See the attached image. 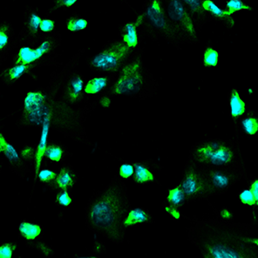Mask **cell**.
<instances>
[{
  "label": "cell",
  "instance_id": "7a4b0ae2",
  "mask_svg": "<svg viewBox=\"0 0 258 258\" xmlns=\"http://www.w3.org/2000/svg\"><path fill=\"white\" fill-rule=\"evenodd\" d=\"M188 241L205 258H258V227L220 220L216 214L187 216Z\"/></svg>",
  "mask_w": 258,
  "mask_h": 258
},
{
  "label": "cell",
  "instance_id": "74e56055",
  "mask_svg": "<svg viewBox=\"0 0 258 258\" xmlns=\"http://www.w3.org/2000/svg\"><path fill=\"white\" fill-rule=\"evenodd\" d=\"M212 206V205H211ZM214 213L216 214V216L222 221L224 222H234L235 219V214L232 210H230L228 207L223 206L221 209H216L215 207L212 206Z\"/></svg>",
  "mask_w": 258,
  "mask_h": 258
},
{
  "label": "cell",
  "instance_id": "6da1fadb",
  "mask_svg": "<svg viewBox=\"0 0 258 258\" xmlns=\"http://www.w3.org/2000/svg\"><path fill=\"white\" fill-rule=\"evenodd\" d=\"M85 49L75 53L62 69L52 72L46 87L27 91L22 107L8 116L20 113L18 128H40L49 126L64 137L93 147L85 130L81 104L87 81L77 68Z\"/></svg>",
  "mask_w": 258,
  "mask_h": 258
},
{
  "label": "cell",
  "instance_id": "8992f818",
  "mask_svg": "<svg viewBox=\"0 0 258 258\" xmlns=\"http://www.w3.org/2000/svg\"><path fill=\"white\" fill-rule=\"evenodd\" d=\"M129 7L136 14L134 21L142 42L146 38H149L154 42H159V39L162 38L174 48L182 49L166 14L163 0H144L141 11Z\"/></svg>",
  "mask_w": 258,
  "mask_h": 258
},
{
  "label": "cell",
  "instance_id": "5bb4252c",
  "mask_svg": "<svg viewBox=\"0 0 258 258\" xmlns=\"http://www.w3.org/2000/svg\"><path fill=\"white\" fill-rule=\"evenodd\" d=\"M0 157L7 160L11 171L21 179H26V174L32 173L29 166L23 161L2 130L0 131Z\"/></svg>",
  "mask_w": 258,
  "mask_h": 258
},
{
  "label": "cell",
  "instance_id": "ffe728a7",
  "mask_svg": "<svg viewBox=\"0 0 258 258\" xmlns=\"http://www.w3.org/2000/svg\"><path fill=\"white\" fill-rule=\"evenodd\" d=\"M204 9L210 19V22H220L223 24L229 31L235 28L236 20L235 17L229 12L224 10L218 6L216 0H204Z\"/></svg>",
  "mask_w": 258,
  "mask_h": 258
},
{
  "label": "cell",
  "instance_id": "44dd1931",
  "mask_svg": "<svg viewBox=\"0 0 258 258\" xmlns=\"http://www.w3.org/2000/svg\"><path fill=\"white\" fill-rule=\"evenodd\" d=\"M15 30L13 24L3 20L0 22V60L5 63L14 51Z\"/></svg>",
  "mask_w": 258,
  "mask_h": 258
},
{
  "label": "cell",
  "instance_id": "5b68a950",
  "mask_svg": "<svg viewBox=\"0 0 258 258\" xmlns=\"http://www.w3.org/2000/svg\"><path fill=\"white\" fill-rule=\"evenodd\" d=\"M188 158L209 168L239 170L248 183L245 161L242 157L239 137L236 136L229 140L209 138L198 142L191 147Z\"/></svg>",
  "mask_w": 258,
  "mask_h": 258
},
{
  "label": "cell",
  "instance_id": "e575fe53",
  "mask_svg": "<svg viewBox=\"0 0 258 258\" xmlns=\"http://www.w3.org/2000/svg\"><path fill=\"white\" fill-rule=\"evenodd\" d=\"M79 0H52V7L46 11L44 17H50L51 14L59 10H69L75 6Z\"/></svg>",
  "mask_w": 258,
  "mask_h": 258
},
{
  "label": "cell",
  "instance_id": "2e32d148",
  "mask_svg": "<svg viewBox=\"0 0 258 258\" xmlns=\"http://www.w3.org/2000/svg\"><path fill=\"white\" fill-rule=\"evenodd\" d=\"M71 156H73V153L68 149V146L58 141L47 139L44 146L40 168H44L47 163L59 164Z\"/></svg>",
  "mask_w": 258,
  "mask_h": 258
},
{
  "label": "cell",
  "instance_id": "1f68e13d",
  "mask_svg": "<svg viewBox=\"0 0 258 258\" xmlns=\"http://www.w3.org/2000/svg\"><path fill=\"white\" fill-rule=\"evenodd\" d=\"M222 8L229 12L233 16L242 12L254 11L253 7L246 3V0H226Z\"/></svg>",
  "mask_w": 258,
  "mask_h": 258
},
{
  "label": "cell",
  "instance_id": "b9f144b4",
  "mask_svg": "<svg viewBox=\"0 0 258 258\" xmlns=\"http://www.w3.org/2000/svg\"><path fill=\"white\" fill-rule=\"evenodd\" d=\"M247 187L249 190L251 191L253 196L255 197V201H258V176L250 174L248 177Z\"/></svg>",
  "mask_w": 258,
  "mask_h": 258
},
{
  "label": "cell",
  "instance_id": "7bdbcfd3",
  "mask_svg": "<svg viewBox=\"0 0 258 258\" xmlns=\"http://www.w3.org/2000/svg\"><path fill=\"white\" fill-rule=\"evenodd\" d=\"M2 168H3V163H2V158L0 157V172L2 170Z\"/></svg>",
  "mask_w": 258,
  "mask_h": 258
},
{
  "label": "cell",
  "instance_id": "603a6c76",
  "mask_svg": "<svg viewBox=\"0 0 258 258\" xmlns=\"http://www.w3.org/2000/svg\"><path fill=\"white\" fill-rule=\"evenodd\" d=\"M228 103H229L230 111L229 115L232 119L233 125L235 130L237 129L239 119L243 115V113L249 108L248 106L246 105L245 102L242 100L240 96V93L236 87H233L229 90L228 94Z\"/></svg>",
  "mask_w": 258,
  "mask_h": 258
},
{
  "label": "cell",
  "instance_id": "60d3db41",
  "mask_svg": "<svg viewBox=\"0 0 258 258\" xmlns=\"http://www.w3.org/2000/svg\"><path fill=\"white\" fill-rule=\"evenodd\" d=\"M36 249L45 258L52 257V255H54V249L52 248V246L49 245L47 242L43 241L40 242Z\"/></svg>",
  "mask_w": 258,
  "mask_h": 258
},
{
  "label": "cell",
  "instance_id": "cb8c5ba5",
  "mask_svg": "<svg viewBox=\"0 0 258 258\" xmlns=\"http://www.w3.org/2000/svg\"><path fill=\"white\" fill-rule=\"evenodd\" d=\"M182 2L197 28L202 31L205 24L210 22V19L204 9V0H182Z\"/></svg>",
  "mask_w": 258,
  "mask_h": 258
},
{
  "label": "cell",
  "instance_id": "7402d4cb",
  "mask_svg": "<svg viewBox=\"0 0 258 258\" xmlns=\"http://www.w3.org/2000/svg\"><path fill=\"white\" fill-rule=\"evenodd\" d=\"M240 133L248 138L258 136V111L248 108L239 119L235 136L239 137Z\"/></svg>",
  "mask_w": 258,
  "mask_h": 258
},
{
  "label": "cell",
  "instance_id": "9a60e30c",
  "mask_svg": "<svg viewBox=\"0 0 258 258\" xmlns=\"http://www.w3.org/2000/svg\"><path fill=\"white\" fill-rule=\"evenodd\" d=\"M135 167L134 180L137 186H147L150 184H157L161 186V182L155 176V171H161L163 167L155 160L149 159L143 161H131Z\"/></svg>",
  "mask_w": 258,
  "mask_h": 258
},
{
  "label": "cell",
  "instance_id": "484cf974",
  "mask_svg": "<svg viewBox=\"0 0 258 258\" xmlns=\"http://www.w3.org/2000/svg\"><path fill=\"white\" fill-rule=\"evenodd\" d=\"M119 39L125 43L129 48L136 49L142 42L140 40L139 35L136 29V23L133 21L122 23L118 26Z\"/></svg>",
  "mask_w": 258,
  "mask_h": 258
},
{
  "label": "cell",
  "instance_id": "d6986e66",
  "mask_svg": "<svg viewBox=\"0 0 258 258\" xmlns=\"http://www.w3.org/2000/svg\"><path fill=\"white\" fill-rule=\"evenodd\" d=\"M23 76L31 77L34 81H39V75H36L25 64H11L2 68L0 71V81L9 87L16 84Z\"/></svg>",
  "mask_w": 258,
  "mask_h": 258
},
{
  "label": "cell",
  "instance_id": "4dcf8cb0",
  "mask_svg": "<svg viewBox=\"0 0 258 258\" xmlns=\"http://www.w3.org/2000/svg\"><path fill=\"white\" fill-rule=\"evenodd\" d=\"M67 30L71 33H77L86 29L89 26V22L81 14L74 12L66 20Z\"/></svg>",
  "mask_w": 258,
  "mask_h": 258
},
{
  "label": "cell",
  "instance_id": "3957f363",
  "mask_svg": "<svg viewBox=\"0 0 258 258\" xmlns=\"http://www.w3.org/2000/svg\"><path fill=\"white\" fill-rule=\"evenodd\" d=\"M132 210L126 184L115 174L107 187L94 192L85 207L86 226L115 244L125 241L124 222Z\"/></svg>",
  "mask_w": 258,
  "mask_h": 258
},
{
  "label": "cell",
  "instance_id": "4fadbf2b",
  "mask_svg": "<svg viewBox=\"0 0 258 258\" xmlns=\"http://www.w3.org/2000/svg\"><path fill=\"white\" fill-rule=\"evenodd\" d=\"M109 85V75H100L99 77L91 78L84 89V98L81 104L83 120L86 121L97 107Z\"/></svg>",
  "mask_w": 258,
  "mask_h": 258
},
{
  "label": "cell",
  "instance_id": "ba28073f",
  "mask_svg": "<svg viewBox=\"0 0 258 258\" xmlns=\"http://www.w3.org/2000/svg\"><path fill=\"white\" fill-rule=\"evenodd\" d=\"M136 49L129 48L120 39L109 40L94 56L86 57L91 71L99 75H113Z\"/></svg>",
  "mask_w": 258,
  "mask_h": 258
},
{
  "label": "cell",
  "instance_id": "d590c367",
  "mask_svg": "<svg viewBox=\"0 0 258 258\" xmlns=\"http://www.w3.org/2000/svg\"><path fill=\"white\" fill-rule=\"evenodd\" d=\"M19 248L18 242H4L0 243V258L13 257Z\"/></svg>",
  "mask_w": 258,
  "mask_h": 258
},
{
  "label": "cell",
  "instance_id": "d6a6232c",
  "mask_svg": "<svg viewBox=\"0 0 258 258\" xmlns=\"http://www.w3.org/2000/svg\"><path fill=\"white\" fill-rule=\"evenodd\" d=\"M71 191L69 189L55 191L54 196H53V202H54L55 205L62 210L70 209L72 205L75 203Z\"/></svg>",
  "mask_w": 258,
  "mask_h": 258
},
{
  "label": "cell",
  "instance_id": "83f0119b",
  "mask_svg": "<svg viewBox=\"0 0 258 258\" xmlns=\"http://www.w3.org/2000/svg\"><path fill=\"white\" fill-rule=\"evenodd\" d=\"M39 144L35 143V144H28L26 143L25 145L23 146L22 148L20 149L19 154H20L23 161L26 162V164L30 166L32 165L33 167V171H34V176L37 174V168H38V156L39 155Z\"/></svg>",
  "mask_w": 258,
  "mask_h": 258
},
{
  "label": "cell",
  "instance_id": "8d00e7d4",
  "mask_svg": "<svg viewBox=\"0 0 258 258\" xmlns=\"http://www.w3.org/2000/svg\"><path fill=\"white\" fill-rule=\"evenodd\" d=\"M55 174H56V172L51 171L49 169L44 168V169H40L39 171H38L34 179L36 178V180L39 181V183L47 187L49 184L54 180Z\"/></svg>",
  "mask_w": 258,
  "mask_h": 258
},
{
  "label": "cell",
  "instance_id": "f6af8a7d",
  "mask_svg": "<svg viewBox=\"0 0 258 258\" xmlns=\"http://www.w3.org/2000/svg\"><path fill=\"white\" fill-rule=\"evenodd\" d=\"M256 206H257V211H258V201H256Z\"/></svg>",
  "mask_w": 258,
  "mask_h": 258
},
{
  "label": "cell",
  "instance_id": "ac0fdd59",
  "mask_svg": "<svg viewBox=\"0 0 258 258\" xmlns=\"http://www.w3.org/2000/svg\"><path fill=\"white\" fill-rule=\"evenodd\" d=\"M55 172L54 180L46 187L51 192L54 193L61 189L72 190L78 182L79 176L72 165L62 164Z\"/></svg>",
  "mask_w": 258,
  "mask_h": 258
},
{
  "label": "cell",
  "instance_id": "277c9868",
  "mask_svg": "<svg viewBox=\"0 0 258 258\" xmlns=\"http://www.w3.org/2000/svg\"><path fill=\"white\" fill-rule=\"evenodd\" d=\"M144 46L139 45L113 75H109V85L99 102V107L109 109L114 97H131L139 102L158 94V81L143 62Z\"/></svg>",
  "mask_w": 258,
  "mask_h": 258
},
{
  "label": "cell",
  "instance_id": "52a82bcc",
  "mask_svg": "<svg viewBox=\"0 0 258 258\" xmlns=\"http://www.w3.org/2000/svg\"><path fill=\"white\" fill-rule=\"evenodd\" d=\"M61 40L59 31L49 34L40 32L35 43L25 44L11 53V64H25L33 72L42 67H60L63 63L58 58L61 54L56 50L61 46Z\"/></svg>",
  "mask_w": 258,
  "mask_h": 258
},
{
  "label": "cell",
  "instance_id": "4316f807",
  "mask_svg": "<svg viewBox=\"0 0 258 258\" xmlns=\"http://www.w3.org/2000/svg\"><path fill=\"white\" fill-rule=\"evenodd\" d=\"M163 205H169L181 210L184 206L188 204L187 197L179 185L176 184L173 187H168L167 194L165 197L164 201L162 203Z\"/></svg>",
  "mask_w": 258,
  "mask_h": 258
},
{
  "label": "cell",
  "instance_id": "f35d334b",
  "mask_svg": "<svg viewBox=\"0 0 258 258\" xmlns=\"http://www.w3.org/2000/svg\"><path fill=\"white\" fill-rule=\"evenodd\" d=\"M39 31L44 34H49L56 32V20L50 17L43 16L39 26Z\"/></svg>",
  "mask_w": 258,
  "mask_h": 258
},
{
  "label": "cell",
  "instance_id": "8fae6325",
  "mask_svg": "<svg viewBox=\"0 0 258 258\" xmlns=\"http://www.w3.org/2000/svg\"><path fill=\"white\" fill-rule=\"evenodd\" d=\"M204 166L206 169L210 197L225 194L230 187L244 178L242 172L236 169L213 168Z\"/></svg>",
  "mask_w": 258,
  "mask_h": 258
},
{
  "label": "cell",
  "instance_id": "f546056e",
  "mask_svg": "<svg viewBox=\"0 0 258 258\" xmlns=\"http://www.w3.org/2000/svg\"><path fill=\"white\" fill-rule=\"evenodd\" d=\"M202 64L206 69H215L219 64V53L210 39H208V42L204 46L202 54Z\"/></svg>",
  "mask_w": 258,
  "mask_h": 258
},
{
  "label": "cell",
  "instance_id": "836d02e7",
  "mask_svg": "<svg viewBox=\"0 0 258 258\" xmlns=\"http://www.w3.org/2000/svg\"><path fill=\"white\" fill-rule=\"evenodd\" d=\"M117 159L119 161H121V163L119 164L118 169H117V175L123 181H129L135 173L134 165L131 163V161H125L119 157H117Z\"/></svg>",
  "mask_w": 258,
  "mask_h": 258
},
{
  "label": "cell",
  "instance_id": "30bf717a",
  "mask_svg": "<svg viewBox=\"0 0 258 258\" xmlns=\"http://www.w3.org/2000/svg\"><path fill=\"white\" fill-rule=\"evenodd\" d=\"M187 197L188 204L196 200H209L206 169L204 165L188 158L178 182Z\"/></svg>",
  "mask_w": 258,
  "mask_h": 258
},
{
  "label": "cell",
  "instance_id": "7c38bea8",
  "mask_svg": "<svg viewBox=\"0 0 258 258\" xmlns=\"http://www.w3.org/2000/svg\"><path fill=\"white\" fill-rule=\"evenodd\" d=\"M23 15V27L19 35L14 39V50L25 44L35 43L40 35L39 26L43 17L39 7L26 5Z\"/></svg>",
  "mask_w": 258,
  "mask_h": 258
},
{
  "label": "cell",
  "instance_id": "9c48e42d",
  "mask_svg": "<svg viewBox=\"0 0 258 258\" xmlns=\"http://www.w3.org/2000/svg\"><path fill=\"white\" fill-rule=\"evenodd\" d=\"M166 14L181 46L200 42L197 28L182 0H163Z\"/></svg>",
  "mask_w": 258,
  "mask_h": 258
},
{
  "label": "cell",
  "instance_id": "d4e9b609",
  "mask_svg": "<svg viewBox=\"0 0 258 258\" xmlns=\"http://www.w3.org/2000/svg\"><path fill=\"white\" fill-rule=\"evenodd\" d=\"M155 220L149 210L145 208H140L137 210H131L124 222V229L127 231L138 226L147 225L154 223Z\"/></svg>",
  "mask_w": 258,
  "mask_h": 258
},
{
  "label": "cell",
  "instance_id": "e0dca14e",
  "mask_svg": "<svg viewBox=\"0 0 258 258\" xmlns=\"http://www.w3.org/2000/svg\"><path fill=\"white\" fill-rule=\"evenodd\" d=\"M18 235L29 248H37L45 236V229L37 222L23 219L18 226Z\"/></svg>",
  "mask_w": 258,
  "mask_h": 258
},
{
  "label": "cell",
  "instance_id": "ee69618b",
  "mask_svg": "<svg viewBox=\"0 0 258 258\" xmlns=\"http://www.w3.org/2000/svg\"><path fill=\"white\" fill-rule=\"evenodd\" d=\"M4 127H5V125H1V124H0V131H1Z\"/></svg>",
  "mask_w": 258,
  "mask_h": 258
},
{
  "label": "cell",
  "instance_id": "f1b7e54d",
  "mask_svg": "<svg viewBox=\"0 0 258 258\" xmlns=\"http://www.w3.org/2000/svg\"><path fill=\"white\" fill-rule=\"evenodd\" d=\"M237 199L243 206L247 207L251 210L250 223L255 227H258V211L256 201H255V197L251 193V191L248 189V190L240 192L237 194Z\"/></svg>",
  "mask_w": 258,
  "mask_h": 258
},
{
  "label": "cell",
  "instance_id": "ab89813d",
  "mask_svg": "<svg viewBox=\"0 0 258 258\" xmlns=\"http://www.w3.org/2000/svg\"><path fill=\"white\" fill-rule=\"evenodd\" d=\"M162 209L165 210V212L168 214V216L171 217L172 219L176 222H180L181 219H185V217H186V215L181 213V210L177 209V208L162 204Z\"/></svg>",
  "mask_w": 258,
  "mask_h": 258
},
{
  "label": "cell",
  "instance_id": "bcb514c9",
  "mask_svg": "<svg viewBox=\"0 0 258 258\" xmlns=\"http://www.w3.org/2000/svg\"><path fill=\"white\" fill-rule=\"evenodd\" d=\"M121 2H126V0H121Z\"/></svg>",
  "mask_w": 258,
  "mask_h": 258
}]
</instances>
